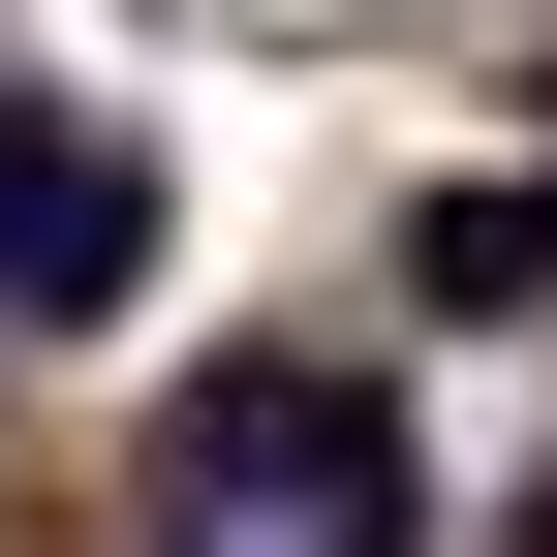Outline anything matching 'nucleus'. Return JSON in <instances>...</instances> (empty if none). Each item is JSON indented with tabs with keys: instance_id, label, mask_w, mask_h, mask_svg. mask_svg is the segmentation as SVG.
Wrapping results in <instances>:
<instances>
[{
	"instance_id": "nucleus-3",
	"label": "nucleus",
	"mask_w": 557,
	"mask_h": 557,
	"mask_svg": "<svg viewBox=\"0 0 557 557\" xmlns=\"http://www.w3.org/2000/svg\"><path fill=\"white\" fill-rule=\"evenodd\" d=\"M403 278H434V310H527V278H557V186H434Z\"/></svg>"
},
{
	"instance_id": "nucleus-2",
	"label": "nucleus",
	"mask_w": 557,
	"mask_h": 557,
	"mask_svg": "<svg viewBox=\"0 0 557 557\" xmlns=\"http://www.w3.org/2000/svg\"><path fill=\"white\" fill-rule=\"evenodd\" d=\"M124 278H156V156H124V124H32V94H0V341L124 310Z\"/></svg>"
},
{
	"instance_id": "nucleus-1",
	"label": "nucleus",
	"mask_w": 557,
	"mask_h": 557,
	"mask_svg": "<svg viewBox=\"0 0 557 557\" xmlns=\"http://www.w3.org/2000/svg\"><path fill=\"white\" fill-rule=\"evenodd\" d=\"M156 496H186V557H403V403L341 372H278V341H218V372L156 403Z\"/></svg>"
}]
</instances>
